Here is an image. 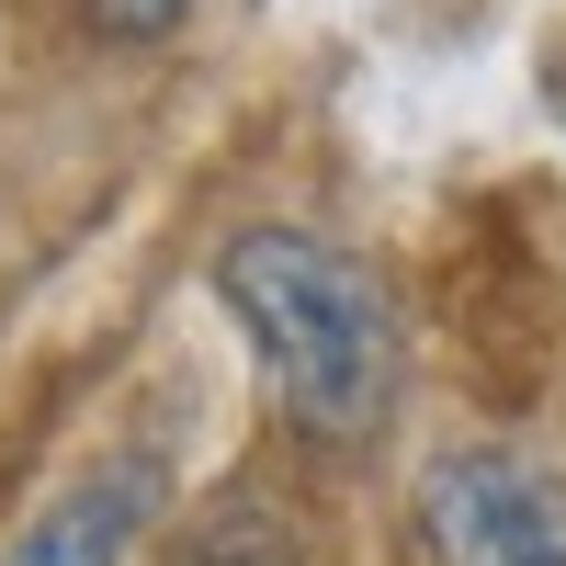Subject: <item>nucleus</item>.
I'll list each match as a JSON object with an SVG mask.
<instances>
[{
  "label": "nucleus",
  "instance_id": "obj_3",
  "mask_svg": "<svg viewBox=\"0 0 566 566\" xmlns=\"http://www.w3.org/2000/svg\"><path fill=\"white\" fill-rule=\"evenodd\" d=\"M148 510H159V464L114 453V464H91V476H69L45 510H23L0 566H125V544L148 533Z\"/></svg>",
  "mask_w": 566,
  "mask_h": 566
},
{
  "label": "nucleus",
  "instance_id": "obj_4",
  "mask_svg": "<svg viewBox=\"0 0 566 566\" xmlns=\"http://www.w3.org/2000/svg\"><path fill=\"white\" fill-rule=\"evenodd\" d=\"M170 566H306V533H295V510H272V499H216L193 533H181Z\"/></svg>",
  "mask_w": 566,
  "mask_h": 566
},
{
  "label": "nucleus",
  "instance_id": "obj_2",
  "mask_svg": "<svg viewBox=\"0 0 566 566\" xmlns=\"http://www.w3.org/2000/svg\"><path fill=\"white\" fill-rule=\"evenodd\" d=\"M408 522L431 566H566V476H544L533 453L464 442L419 476Z\"/></svg>",
  "mask_w": 566,
  "mask_h": 566
},
{
  "label": "nucleus",
  "instance_id": "obj_5",
  "mask_svg": "<svg viewBox=\"0 0 566 566\" xmlns=\"http://www.w3.org/2000/svg\"><path fill=\"white\" fill-rule=\"evenodd\" d=\"M181 12H193V0H91V23H103V34H125V45H148V34H170Z\"/></svg>",
  "mask_w": 566,
  "mask_h": 566
},
{
  "label": "nucleus",
  "instance_id": "obj_1",
  "mask_svg": "<svg viewBox=\"0 0 566 566\" xmlns=\"http://www.w3.org/2000/svg\"><path fill=\"white\" fill-rule=\"evenodd\" d=\"M216 295L239 306V328L261 340L283 419H306L317 442L386 431L408 328H397V295L340 239H317V227H239V239L216 250Z\"/></svg>",
  "mask_w": 566,
  "mask_h": 566
}]
</instances>
